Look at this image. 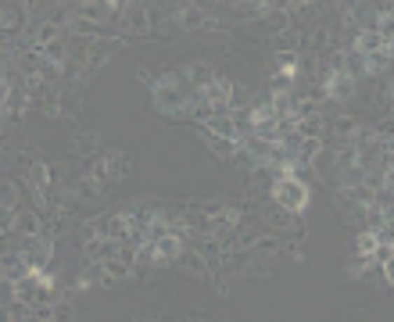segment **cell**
<instances>
[{
  "instance_id": "2",
  "label": "cell",
  "mask_w": 394,
  "mask_h": 322,
  "mask_svg": "<svg viewBox=\"0 0 394 322\" xmlns=\"http://www.w3.org/2000/svg\"><path fill=\"white\" fill-rule=\"evenodd\" d=\"M150 254H155V262H176V258H183V237H176L172 230L155 237L150 240Z\"/></svg>"
},
{
  "instance_id": "6",
  "label": "cell",
  "mask_w": 394,
  "mask_h": 322,
  "mask_svg": "<svg viewBox=\"0 0 394 322\" xmlns=\"http://www.w3.org/2000/svg\"><path fill=\"white\" fill-rule=\"evenodd\" d=\"M4 101H8V79L0 76V104H4Z\"/></svg>"
},
{
  "instance_id": "4",
  "label": "cell",
  "mask_w": 394,
  "mask_h": 322,
  "mask_svg": "<svg viewBox=\"0 0 394 322\" xmlns=\"http://www.w3.org/2000/svg\"><path fill=\"white\" fill-rule=\"evenodd\" d=\"M377 247H380V237L373 233V230H366L358 237V254L366 258V262H373V254H377Z\"/></svg>"
},
{
  "instance_id": "5",
  "label": "cell",
  "mask_w": 394,
  "mask_h": 322,
  "mask_svg": "<svg viewBox=\"0 0 394 322\" xmlns=\"http://www.w3.org/2000/svg\"><path fill=\"white\" fill-rule=\"evenodd\" d=\"M18 225H22V233H29V237L36 233V218H33V215H22V218H18Z\"/></svg>"
},
{
  "instance_id": "1",
  "label": "cell",
  "mask_w": 394,
  "mask_h": 322,
  "mask_svg": "<svg viewBox=\"0 0 394 322\" xmlns=\"http://www.w3.org/2000/svg\"><path fill=\"white\" fill-rule=\"evenodd\" d=\"M272 201H276L280 208H287V211H301L309 204V186L297 176H280L276 183H272Z\"/></svg>"
},
{
  "instance_id": "3",
  "label": "cell",
  "mask_w": 394,
  "mask_h": 322,
  "mask_svg": "<svg viewBox=\"0 0 394 322\" xmlns=\"http://www.w3.org/2000/svg\"><path fill=\"white\" fill-rule=\"evenodd\" d=\"M326 93L333 97V101H344V97H351V93H355V76H351V72H344V69L330 72V79H326Z\"/></svg>"
}]
</instances>
